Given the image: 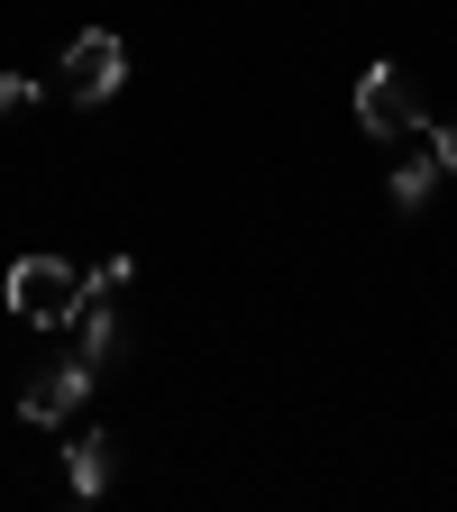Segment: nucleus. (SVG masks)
<instances>
[{"label":"nucleus","instance_id":"obj_1","mask_svg":"<svg viewBox=\"0 0 457 512\" xmlns=\"http://www.w3.org/2000/svg\"><path fill=\"white\" fill-rule=\"evenodd\" d=\"M83 293H92V275L64 266V256H19L10 266V311L37 320V330H64V320L83 311Z\"/></svg>","mask_w":457,"mask_h":512},{"label":"nucleus","instance_id":"obj_2","mask_svg":"<svg viewBox=\"0 0 457 512\" xmlns=\"http://www.w3.org/2000/svg\"><path fill=\"white\" fill-rule=\"evenodd\" d=\"M357 119L375 128V138H412L421 128V92L403 64H366V83H357Z\"/></svg>","mask_w":457,"mask_h":512},{"label":"nucleus","instance_id":"obj_4","mask_svg":"<svg viewBox=\"0 0 457 512\" xmlns=\"http://www.w3.org/2000/svg\"><path fill=\"white\" fill-rule=\"evenodd\" d=\"M119 83H128V46L110 28H83L74 46H64V92L74 101H110Z\"/></svg>","mask_w":457,"mask_h":512},{"label":"nucleus","instance_id":"obj_9","mask_svg":"<svg viewBox=\"0 0 457 512\" xmlns=\"http://www.w3.org/2000/svg\"><path fill=\"white\" fill-rule=\"evenodd\" d=\"M430 147H439V165H448V174H457V110H448V119H439V128H430Z\"/></svg>","mask_w":457,"mask_h":512},{"label":"nucleus","instance_id":"obj_8","mask_svg":"<svg viewBox=\"0 0 457 512\" xmlns=\"http://www.w3.org/2000/svg\"><path fill=\"white\" fill-rule=\"evenodd\" d=\"M28 92H37L28 74H0V119H10V110H28Z\"/></svg>","mask_w":457,"mask_h":512},{"label":"nucleus","instance_id":"obj_5","mask_svg":"<svg viewBox=\"0 0 457 512\" xmlns=\"http://www.w3.org/2000/svg\"><path fill=\"white\" fill-rule=\"evenodd\" d=\"M64 467H74V494H110V476H119V448H110L101 430H83V439H74V458H64Z\"/></svg>","mask_w":457,"mask_h":512},{"label":"nucleus","instance_id":"obj_3","mask_svg":"<svg viewBox=\"0 0 457 512\" xmlns=\"http://www.w3.org/2000/svg\"><path fill=\"white\" fill-rule=\"evenodd\" d=\"M83 394H92V357L74 348V357H55V366H37V384L19 394V421L55 430V421H74V412H83Z\"/></svg>","mask_w":457,"mask_h":512},{"label":"nucleus","instance_id":"obj_6","mask_svg":"<svg viewBox=\"0 0 457 512\" xmlns=\"http://www.w3.org/2000/svg\"><path fill=\"white\" fill-rule=\"evenodd\" d=\"M439 174H448V165H439V147H421V156H403V165H394V211H421Z\"/></svg>","mask_w":457,"mask_h":512},{"label":"nucleus","instance_id":"obj_7","mask_svg":"<svg viewBox=\"0 0 457 512\" xmlns=\"http://www.w3.org/2000/svg\"><path fill=\"white\" fill-rule=\"evenodd\" d=\"M74 320H83V357H92V366H101V357H110V348H119V320H110V293H101V284H92V293H83V311H74Z\"/></svg>","mask_w":457,"mask_h":512}]
</instances>
